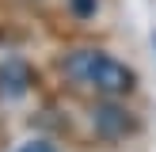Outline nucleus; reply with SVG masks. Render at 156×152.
<instances>
[{
  "label": "nucleus",
  "instance_id": "obj_1",
  "mask_svg": "<svg viewBox=\"0 0 156 152\" xmlns=\"http://www.w3.org/2000/svg\"><path fill=\"white\" fill-rule=\"evenodd\" d=\"M65 72L73 76L76 84L99 91V95H126L137 84L133 68L122 65L111 53H103V50H76V53H69L65 57Z\"/></svg>",
  "mask_w": 156,
  "mask_h": 152
},
{
  "label": "nucleus",
  "instance_id": "obj_2",
  "mask_svg": "<svg viewBox=\"0 0 156 152\" xmlns=\"http://www.w3.org/2000/svg\"><path fill=\"white\" fill-rule=\"evenodd\" d=\"M30 84V68L23 65V61H8L4 68H0V95L4 99H19L23 91H27Z\"/></svg>",
  "mask_w": 156,
  "mask_h": 152
},
{
  "label": "nucleus",
  "instance_id": "obj_3",
  "mask_svg": "<svg viewBox=\"0 0 156 152\" xmlns=\"http://www.w3.org/2000/svg\"><path fill=\"white\" fill-rule=\"evenodd\" d=\"M126 110H118V106H103V110L95 114V129L103 137H118V133H126Z\"/></svg>",
  "mask_w": 156,
  "mask_h": 152
},
{
  "label": "nucleus",
  "instance_id": "obj_4",
  "mask_svg": "<svg viewBox=\"0 0 156 152\" xmlns=\"http://www.w3.org/2000/svg\"><path fill=\"white\" fill-rule=\"evenodd\" d=\"M15 152H57V148H53L50 141H27V144H19Z\"/></svg>",
  "mask_w": 156,
  "mask_h": 152
}]
</instances>
